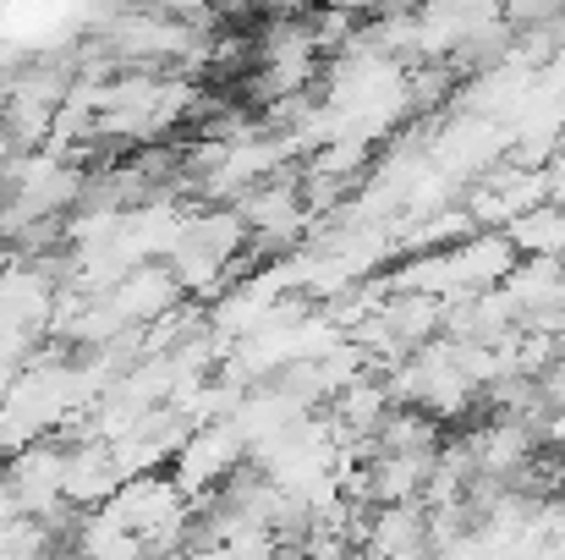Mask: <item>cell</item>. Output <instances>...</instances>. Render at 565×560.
<instances>
[{
    "instance_id": "3",
    "label": "cell",
    "mask_w": 565,
    "mask_h": 560,
    "mask_svg": "<svg viewBox=\"0 0 565 560\" xmlns=\"http://www.w3.org/2000/svg\"><path fill=\"white\" fill-rule=\"evenodd\" d=\"M363 550H369V556H428V550H434V533H428V506H423V500L374 506V511H369Z\"/></svg>"
},
{
    "instance_id": "1",
    "label": "cell",
    "mask_w": 565,
    "mask_h": 560,
    "mask_svg": "<svg viewBox=\"0 0 565 560\" xmlns=\"http://www.w3.org/2000/svg\"><path fill=\"white\" fill-rule=\"evenodd\" d=\"M242 462H247V440H242V429H236L231 418H214V423H198L188 440H182L171 473H177V484L198 500V495L220 489Z\"/></svg>"
},
{
    "instance_id": "4",
    "label": "cell",
    "mask_w": 565,
    "mask_h": 560,
    "mask_svg": "<svg viewBox=\"0 0 565 560\" xmlns=\"http://www.w3.org/2000/svg\"><path fill=\"white\" fill-rule=\"evenodd\" d=\"M505 231H511L516 253H555V258H565V203L561 198H544V203L511 214Z\"/></svg>"
},
{
    "instance_id": "2",
    "label": "cell",
    "mask_w": 565,
    "mask_h": 560,
    "mask_svg": "<svg viewBox=\"0 0 565 560\" xmlns=\"http://www.w3.org/2000/svg\"><path fill=\"white\" fill-rule=\"evenodd\" d=\"M516 242H511V231L505 225H478V231H467L461 242H450L445 247V264H450V281H456V297H467V292H489V286H505V275L516 270ZM450 297V303H456Z\"/></svg>"
},
{
    "instance_id": "5",
    "label": "cell",
    "mask_w": 565,
    "mask_h": 560,
    "mask_svg": "<svg viewBox=\"0 0 565 560\" xmlns=\"http://www.w3.org/2000/svg\"><path fill=\"white\" fill-rule=\"evenodd\" d=\"M500 11H505V22L522 33V28H544V22L565 17V0H500Z\"/></svg>"
},
{
    "instance_id": "6",
    "label": "cell",
    "mask_w": 565,
    "mask_h": 560,
    "mask_svg": "<svg viewBox=\"0 0 565 560\" xmlns=\"http://www.w3.org/2000/svg\"><path fill=\"white\" fill-rule=\"evenodd\" d=\"M550 198H561L565 203V144L550 155Z\"/></svg>"
},
{
    "instance_id": "7",
    "label": "cell",
    "mask_w": 565,
    "mask_h": 560,
    "mask_svg": "<svg viewBox=\"0 0 565 560\" xmlns=\"http://www.w3.org/2000/svg\"><path fill=\"white\" fill-rule=\"evenodd\" d=\"M17 517H22V506H17V495L6 489V478H0V533H6V528H11Z\"/></svg>"
}]
</instances>
